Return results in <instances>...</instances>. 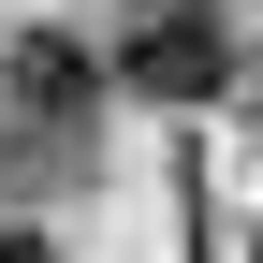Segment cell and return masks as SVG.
<instances>
[{
	"mask_svg": "<svg viewBox=\"0 0 263 263\" xmlns=\"http://www.w3.org/2000/svg\"><path fill=\"white\" fill-rule=\"evenodd\" d=\"M219 73H234L219 0H132V29H117V88H146V103H205Z\"/></svg>",
	"mask_w": 263,
	"mask_h": 263,
	"instance_id": "cell-1",
	"label": "cell"
},
{
	"mask_svg": "<svg viewBox=\"0 0 263 263\" xmlns=\"http://www.w3.org/2000/svg\"><path fill=\"white\" fill-rule=\"evenodd\" d=\"M15 103L29 117H88V59L73 44H15Z\"/></svg>",
	"mask_w": 263,
	"mask_h": 263,
	"instance_id": "cell-2",
	"label": "cell"
},
{
	"mask_svg": "<svg viewBox=\"0 0 263 263\" xmlns=\"http://www.w3.org/2000/svg\"><path fill=\"white\" fill-rule=\"evenodd\" d=\"M0 263H44V249H29V234H15V249H0Z\"/></svg>",
	"mask_w": 263,
	"mask_h": 263,
	"instance_id": "cell-3",
	"label": "cell"
}]
</instances>
